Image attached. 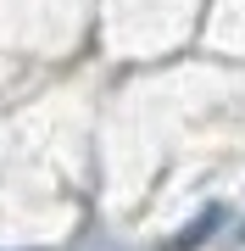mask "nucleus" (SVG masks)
Returning <instances> with one entry per match:
<instances>
[{
	"label": "nucleus",
	"instance_id": "f257e3e1",
	"mask_svg": "<svg viewBox=\"0 0 245 251\" xmlns=\"http://www.w3.org/2000/svg\"><path fill=\"white\" fill-rule=\"evenodd\" d=\"M212 229H223V206H206V212H200L190 229H178V240H167L162 251H200L212 240Z\"/></svg>",
	"mask_w": 245,
	"mask_h": 251
}]
</instances>
